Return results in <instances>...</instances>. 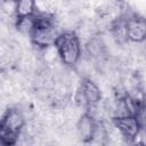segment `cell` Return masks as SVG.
<instances>
[{
  "instance_id": "cell-10",
  "label": "cell",
  "mask_w": 146,
  "mask_h": 146,
  "mask_svg": "<svg viewBox=\"0 0 146 146\" xmlns=\"http://www.w3.org/2000/svg\"><path fill=\"white\" fill-rule=\"evenodd\" d=\"M21 133L11 130L0 121V146H16Z\"/></svg>"
},
{
  "instance_id": "cell-12",
  "label": "cell",
  "mask_w": 146,
  "mask_h": 146,
  "mask_svg": "<svg viewBox=\"0 0 146 146\" xmlns=\"http://www.w3.org/2000/svg\"><path fill=\"white\" fill-rule=\"evenodd\" d=\"M135 146H144V144H143V143H137Z\"/></svg>"
},
{
  "instance_id": "cell-8",
  "label": "cell",
  "mask_w": 146,
  "mask_h": 146,
  "mask_svg": "<svg viewBox=\"0 0 146 146\" xmlns=\"http://www.w3.org/2000/svg\"><path fill=\"white\" fill-rule=\"evenodd\" d=\"M38 6L32 0H22L15 2L14 13H15V19L16 21H23L32 18L38 14Z\"/></svg>"
},
{
  "instance_id": "cell-2",
  "label": "cell",
  "mask_w": 146,
  "mask_h": 146,
  "mask_svg": "<svg viewBox=\"0 0 146 146\" xmlns=\"http://www.w3.org/2000/svg\"><path fill=\"white\" fill-rule=\"evenodd\" d=\"M60 62L70 68L79 63L82 55V46L79 35L73 30H64L58 33L54 44Z\"/></svg>"
},
{
  "instance_id": "cell-9",
  "label": "cell",
  "mask_w": 146,
  "mask_h": 146,
  "mask_svg": "<svg viewBox=\"0 0 146 146\" xmlns=\"http://www.w3.org/2000/svg\"><path fill=\"white\" fill-rule=\"evenodd\" d=\"M111 33L114 38V40L117 43H125L127 40V32H125V15L119 16L115 21L111 24Z\"/></svg>"
},
{
  "instance_id": "cell-4",
  "label": "cell",
  "mask_w": 146,
  "mask_h": 146,
  "mask_svg": "<svg viewBox=\"0 0 146 146\" xmlns=\"http://www.w3.org/2000/svg\"><path fill=\"white\" fill-rule=\"evenodd\" d=\"M111 120L114 127L120 131L122 137H124L128 141H136V139L144 129V127L139 123L135 115H116L113 116Z\"/></svg>"
},
{
  "instance_id": "cell-5",
  "label": "cell",
  "mask_w": 146,
  "mask_h": 146,
  "mask_svg": "<svg viewBox=\"0 0 146 146\" xmlns=\"http://www.w3.org/2000/svg\"><path fill=\"white\" fill-rule=\"evenodd\" d=\"M98 128V122L89 111H86L76 122V132L83 144H90L95 140Z\"/></svg>"
},
{
  "instance_id": "cell-11",
  "label": "cell",
  "mask_w": 146,
  "mask_h": 146,
  "mask_svg": "<svg viewBox=\"0 0 146 146\" xmlns=\"http://www.w3.org/2000/svg\"><path fill=\"white\" fill-rule=\"evenodd\" d=\"M87 51H88V55L92 58H98L103 55V49H104V44L97 40V39H94V40H90L87 46Z\"/></svg>"
},
{
  "instance_id": "cell-1",
  "label": "cell",
  "mask_w": 146,
  "mask_h": 146,
  "mask_svg": "<svg viewBox=\"0 0 146 146\" xmlns=\"http://www.w3.org/2000/svg\"><path fill=\"white\" fill-rule=\"evenodd\" d=\"M58 33L55 16L49 13L38 11V14L32 18V24L27 34L34 47L39 49H47L54 44Z\"/></svg>"
},
{
  "instance_id": "cell-3",
  "label": "cell",
  "mask_w": 146,
  "mask_h": 146,
  "mask_svg": "<svg viewBox=\"0 0 146 146\" xmlns=\"http://www.w3.org/2000/svg\"><path fill=\"white\" fill-rule=\"evenodd\" d=\"M75 100L79 106L90 112V110L96 107L102 100V90L95 81L89 78H83L79 84Z\"/></svg>"
},
{
  "instance_id": "cell-6",
  "label": "cell",
  "mask_w": 146,
  "mask_h": 146,
  "mask_svg": "<svg viewBox=\"0 0 146 146\" xmlns=\"http://www.w3.org/2000/svg\"><path fill=\"white\" fill-rule=\"evenodd\" d=\"M125 32L127 40L141 43L146 39V21L138 14L125 15Z\"/></svg>"
},
{
  "instance_id": "cell-7",
  "label": "cell",
  "mask_w": 146,
  "mask_h": 146,
  "mask_svg": "<svg viewBox=\"0 0 146 146\" xmlns=\"http://www.w3.org/2000/svg\"><path fill=\"white\" fill-rule=\"evenodd\" d=\"M0 121L7 125L8 128H10L11 130L22 133L24 127H25V116L23 114V112L21 110H18L17 107H9L5 111V113L2 114V116L0 117Z\"/></svg>"
}]
</instances>
